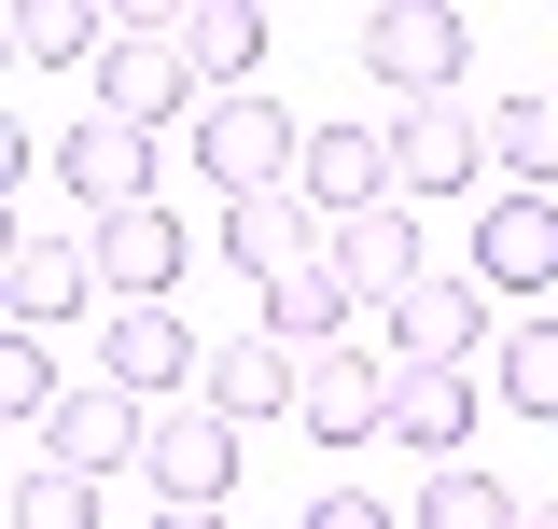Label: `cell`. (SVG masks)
<instances>
[{"instance_id":"19","label":"cell","mask_w":558,"mask_h":529,"mask_svg":"<svg viewBox=\"0 0 558 529\" xmlns=\"http://www.w3.org/2000/svg\"><path fill=\"white\" fill-rule=\"evenodd\" d=\"M391 432H405L418 460L447 473V460H461V432H475V377H405V404H391Z\"/></svg>"},{"instance_id":"25","label":"cell","mask_w":558,"mask_h":529,"mask_svg":"<svg viewBox=\"0 0 558 529\" xmlns=\"http://www.w3.org/2000/svg\"><path fill=\"white\" fill-rule=\"evenodd\" d=\"M502 404H517V418H558V321L502 334Z\"/></svg>"},{"instance_id":"27","label":"cell","mask_w":558,"mask_h":529,"mask_svg":"<svg viewBox=\"0 0 558 529\" xmlns=\"http://www.w3.org/2000/svg\"><path fill=\"white\" fill-rule=\"evenodd\" d=\"M307 529H391V516H377V488H322V502H307Z\"/></svg>"},{"instance_id":"13","label":"cell","mask_w":558,"mask_h":529,"mask_svg":"<svg viewBox=\"0 0 558 529\" xmlns=\"http://www.w3.org/2000/svg\"><path fill=\"white\" fill-rule=\"evenodd\" d=\"M475 168H488V126L461 112V98H433V112L391 126V182H405V196H461Z\"/></svg>"},{"instance_id":"20","label":"cell","mask_w":558,"mask_h":529,"mask_svg":"<svg viewBox=\"0 0 558 529\" xmlns=\"http://www.w3.org/2000/svg\"><path fill=\"white\" fill-rule=\"evenodd\" d=\"M14 57H28V70L112 57V14H84V0H14Z\"/></svg>"},{"instance_id":"16","label":"cell","mask_w":558,"mask_h":529,"mask_svg":"<svg viewBox=\"0 0 558 529\" xmlns=\"http://www.w3.org/2000/svg\"><path fill=\"white\" fill-rule=\"evenodd\" d=\"M223 264H238V279H293V264H322L307 196H223Z\"/></svg>"},{"instance_id":"4","label":"cell","mask_w":558,"mask_h":529,"mask_svg":"<svg viewBox=\"0 0 558 529\" xmlns=\"http://www.w3.org/2000/svg\"><path fill=\"white\" fill-rule=\"evenodd\" d=\"M98 377H112V391H140V404H196V391H209V348L182 334V307H112Z\"/></svg>"},{"instance_id":"1","label":"cell","mask_w":558,"mask_h":529,"mask_svg":"<svg viewBox=\"0 0 558 529\" xmlns=\"http://www.w3.org/2000/svg\"><path fill=\"white\" fill-rule=\"evenodd\" d=\"M209 70L182 57V14H168V0H126V14H112V57H98V112H112V126H182V112H209L196 98Z\"/></svg>"},{"instance_id":"15","label":"cell","mask_w":558,"mask_h":529,"mask_svg":"<svg viewBox=\"0 0 558 529\" xmlns=\"http://www.w3.org/2000/svg\"><path fill=\"white\" fill-rule=\"evenodd\" d=\"M140 432H154V404H140V391H112V377H84V391L57 404V446H43V460L112 473V460H140Z\"/></svg>"},{"instance_id":"9","label":"cell","mask_w":558,"mask_h":529,"mask_svg":"<svg viewBox=\"0 0 558 529\" xmlns=\"http://www.w3.org/2000/svg\"><path fill=\"white\" fill-rule=\"evenodd\" d=\"M57 182L98 209V223H112V209H154V139H140V126H112V112H84V126L57 139Z\"/></svg>"},{"instance_id":"21","label":"cell","mask_w":558,"mask_h":529,"mask_svg":"<svg viewBox=\"0 0 558 529\" xmlns=\"http://www.w3.org/2000/svg\"><path fill=\"white\" fill-rule=\"evenodd\" d=\"M531 502L502 488V473H475V460H447L433 488H418V529H517Z\"/></svg>"},{"instance_id":"24","label":"cell","mask_w":558,"mask_h":529,"mask_svg":"<svg viewBox=\"0 0 558 529\" xmlns=\"http://www.w3.org/2000/svg\"><path fill=\"white\" fill-rule=\"evenodd\" d=\"M14 529H98V473L28 460V473H14Z\"/></svg>"},{"instance_id":"6","label":"cell","mask_w":558,"mask_h":529,"mask_svg":"<svg viewBox=\"0 0 558 529\" xmlns=\"http://www.w3.org/2000/svg\"><path fill=\"white\" fill-rule=\"evenodd\" d=\"M545 279H558V196H517L502 182L475 209V293L502 307V293H545Z\"/></svg>"},{"instance_id":"18","label":"cell","mask_w":558,"mask_h":529,"mask_svg":"<svg viewBox=\"0 0 558 529\" xmlns=\"http://www.w3.org/2000/svg\"><path fill=\"white\" fill-rule=\"evenodd\" d=\"M349 307H363V293H349L336 264H293V279H266V334H279V348H307V362L349 334Z\"/></svg>"},{"instance_id":"12","label":"cell","mask_w":558,"mask_h":529,"mask_svg":"<svg viewBox=\"0 0 558 529\" xmlns=\"http://www.w3.org/2000/svg\"><path fill=\"white\" fill-rule=\"evenodd\" d=\"M475 334H488V293H475V279H418L405 307H391L405 377H461V362H475Z\"/></svg>"},{"instance_id":"3","label":"cell","mask_w":558,"mask_h":529,"mask_svg":"<svg viewBox=\"0 0 558 529\" xmlns=\"http://www.w3.org/2000/svg\"><path fill=\"white\" fill-rule=\"evenodd\" d=\"M196 168L223 182V196H293V168H307V139L279 126L266 98H209V112H196Z\"/></svg>"},{"instance_id":"28","label":"cell","mask_w":558,"mask_h":529,"mask_svg":"<svg viewBox=\"0 0 558 529\" xmlns=\"http://www.w3.org/2000/svg\"><path fill=\"white\" fill-rule=\"evenodd\" d=\"M140 529H238V516H223V502H154Z\"/></svg>"},{"instance_id":"30","label":"cell","mask_w":558,"mask_h":529,"mask_svg":"<svg viewBox=\"0 0 558 529\" xmlns=\"http://www.w3.org/2000/svg\"><path fill=\"white\" fill-rule=\"evenodd\" d=\"M545 112H558V84H545Z\"/></svg>"},{"instance_id":"17","label":"cell","mask_w":558,"mask_h":529,"mask_svg":"<svg viewBox=\"0 0 558 529\" xmlns=\"http://www.w3.org/2000/svg\"><path fill=\"white\" fill-rule=\"evenodd\" d=\"M209 404H223V418H279V404H307V348H279V334L209 348Z\"/></svg>"},{"instance_id":"2","label":"cell","mask_w":558,"mask_h":529,"mask_svg":"<svg viewBox=\"0 0 558 529\" xmlns=\"http://www.w3.org/2000/svg\"><path fill=\"white\" fill-rule=\"evenodd\" d=\"M461 57H475V14H447V0H377V14H363V70H377L405 112H433V98L461 84Z\"/></svg>"},{"instance_id":"10","label":"cell","mask_w":558,"mask_h":529,"mask_svg":"<svg viewBox=\"0 0 558 529\" xmlns=\"http://www.w3.org/2000/svg\"><path fill=\"white\" fill-rule=\"evenodd\" d=\"M391 404H405V377H391V362H363V348H322L293 418H307L322 446H363V432H391Z\"/></svg>"},{"instance_id":"26","label":"cell","mask_w":558,"mask_h":529,"mask_svg":"<svg viewBox=\"0 0 558 529\" xmlns=\"http://www.w3.org/2000/svg\"><path fill=\"white\" fill-rule=\"evenodd\" d=\"M70 391H84V377H57V348H43V334H14V348H0V418H57Z\"/></svg>"},{"instance_id":"14","label":"cell","mask_w":558,"mask_h":529,"mask_svg":"<svg viewBox=\"0 0 558 529\" xmlns=\"http://www.w3.org/2000/svg\"><path fill=\"white\" fill-rule=\"evenodd\" d=\"M336 279L363 293V307H405L418 279H433V264H418V223H405V196H391V209H363V223H336Z\"/></svg>"},{"instance_id":"7","label":"cell","mask_w":558,"mask_h":529,"mask_svg":"<svg viewBox=\"0 0 558 529\" xmlns=\"http://www.w3.org/2000/svg\"><path fill=\"white\" fill-rule=\"evenodd\" d=\"M182 264H196V237H182V209H112L98 223V279H112V307H168L182 293Z\"/></svg>"},{"instance_id":"11","label":"cell","mask_w":558,"mask_h":529,"mask_svg":"<svg viewBox=\"0 0 558 529\" xmlns=\"http://www.w3.org/2000/svg\"><path fill=\"white\" fill-rule=\"evenodd\" d=\"M84 293H98V237H14V251H0V307H14V334L70 321Z\"/></svg>"},{"instance_id":"5","label":"cell","mask_w":558,"mask_h":529,"mask_svg":"<svg viewBox=\"0 0 558 529\" xmlns=\"http://www.w3.org/2000/svg\"><path fill=\"white\" fill-rule=\"evenodd\" d=\"M140 473H154V488H168V502H223V488H238V418H223V404H154V432H140Z\"/></svg>"},{"instance_id":"22","label":"cell","mask_w":558,"mask_h":529,"mask_svg":"<svg viewBox=\"0 0 558 529\" xmlns=\"http://www.w3.org/2000/svg\"><path fill=\"white\" fill-rule=\"evenodd\" d=\"M182 57H196L209 84H238V70L266 57V14H252V0H196V14H182Z\"/></svg>"},{"instance_id":"29","label":"cell","mask_w":558,"mask_h":529,"mask_svg":"<svg viewBox=\"0 0 558 529\" xmlns=\"http://www.w3.org/2000/svg\"><path fill=\"white\" fill-rule=\"evenodd\" d=\"M517 529H558V502H531V516H517Z\"/></svg>"},{"instance_id":"8","label":"cell","mask_w":558,"mask_h":529,"mask_svg":"<svg viewBox=\"0 0 558 529\" xmlns=\"http://www.w3.org/2000/svg\"><path fill=\"white\" fill-rule=\"evenodd\" d=\"M293 196L336 209V223H363V209H391L405 182H391V139L377 126H307V168H293Z\"/></svg>"},{"instance_id":"23","label":"cell","mask_w":558,"mask_h":529,"mask_svg":"<svg viewBox=\"0 0 558 529\" xmlns=\"http://www.w3.org/2000/svg\"><path fill=\"white\" fill-rule=\"evenodd\" d=\"M488 153H502V182H517V196H545V182H558V112H545V98H502Z\"/></svg>"}]
</instances>
